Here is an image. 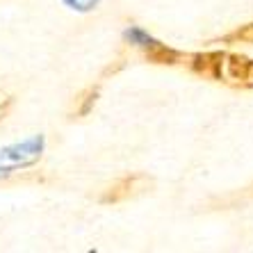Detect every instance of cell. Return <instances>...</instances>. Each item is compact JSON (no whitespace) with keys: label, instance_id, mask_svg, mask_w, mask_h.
Instances as JSON below:
<instances>
[{"label":"cell","instance_id":"1","mask_svg":"<svg viewBox=\"0 0 253 253\" xmlns=\"http://www.w3.org/2000/svg\"><path fill=\"white\" fill-rule=\"evenodd\" d=\"M153 180L144 173H130V176L119 178L117 183H112L110 187L100 194V203H121V201H128V199H135V196L144 194L146 189H151Z\"/></svg>","mask_w":253,"mask_h":253},{"label":"cell","instance_id":"2","mask_svg":"<svg viewBox=\"0 0 253 253\" xmlns=\"http://www.w3.org/2000/svg\"><path fill=\"white\" fill-rule=\"evenodd\" d=\"M224 64H226V53L221 50H210V53H196L189 57V69L192 73L208 80H224Z\"/></svg>","mask_w":253,"mask_h":253},{"label":"cell","instance_id":"3","mask_svg":"<svg viewBox=\"0 0 253 253\" xmlns=\"http://www.w3.org/2000/svg\"><path fill=\"white\" fill-rule=\"evenodd\" d=\"M253 59L244 57V55H226V69H228V83L233 87L249 89V71H251Z\"/></svg>","mask_w":253,"mask_h":253},{"label":"cell","instance_id":"4","mask_svg":"<svg viewBox=\"0 0 253 253\" xmlns=\"http://www.w3.org/2000/svg\"><path fill=\"white\" fill-rule=\"evenodd\" d=\"M144 57H146V62L158 64V66H173V64H178V62H183V55L178 53V50L167 48L165 43H160V42L146 43V48H144Z\"/></svg>","mask_w":253,"mask_h":253},{"label":"cell","instance_id":"5","mask_svg":"<svg viewBox=\"0 0 253 253\" xmlns=\"http://www.w3.org/2000/svg\"><path fill=\"white\" fill-rule=\"evenodd\" d=\"M96 100H98V87H87L84 91H80V94L76 96V100H73V107H71V117H73V119L87 117V114L94 110Z\"/></svg>","mask_w":253,"mask_h":253},{"label":"cell","instance_id":"6","mask_svg":"<svg viewBox=\"0 0 253 253\" xmlns=\"http://www.w3.org/2000/svg\"><path fill=\"white\" fill-rule=\"evenodd\" d=\"M224 43H253V21L224 37Z\"/></svg>","mask_w":253,"mask_h":253},{"label":"cell","instance_id":"7","mask_svg":"<svg viewBox=\"0 0 253 253\" xmlns=\"http://www.w3.org/2000/svg\"><path fill=\"white\" fill-rule=\"evenodd\" d=\"M12 105H14V98L7 91H0V121L12 112Z\"/></svg>","mask_w":253,"mask_h":253},{"label":"cell","instance_id":"8","mask_svg":"<svg viewBox=\"0 0 253 253\" xmlns=\"http://www.w3.org/2000/svg\"><path fill=\"white\" fill-rule=\"evenodd\" d=\"M253 87V64H251V71H249V89Z\"/></svg>","mask_w":253,"mask_h":253}]
</instances>
